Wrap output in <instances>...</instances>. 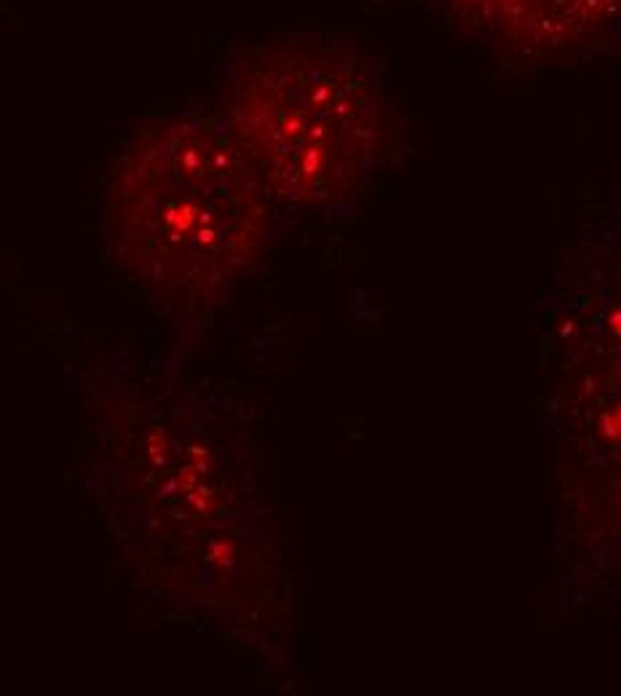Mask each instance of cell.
<instances>
[{"label": "cell", "mask_w": 621, "mask_h": 696, "mask_svg": "<svg viewBox=\"0 0 621 696\" xmlns=\"http://www.w3.org/2000/svg\"><path fill=\"white\" fill-rule=\"evenodd\" d=\"M107 236L142 281L196 292L231 279L265 241V185L228 131L177 113L118 158L107 190Z\"/></svg>", "instance_id": "7a4b0ae2"}, {"label": "cell", "mask_w": 621, "mask_h": 696, "mask_svg": "<svg viewBox=\"0 0 621 696\" xmlns=\"http://www.w3.org/2000/svg\"><path fill=\"white\" fill-rule=\"evenodd\" d=\"M466 43L523 62L590 54L621 24V0H429Z\"/></svg>", "instance_id": "3957f363"}, {"label": "cell", "mask_w": 621, "mask_h": 696, "mask_svg": "<svg viewBox=\"0 0 621 696\" xmlns=\"http://www.w3.org/2000/svg\"><path fill=\"white\" fill-rule=\"evenodd\" d=\"M220 94L222 129L265 190L303 206L357 198L394 153L383 64L346 35L287 29L239 46Z\"/></svg>", "instance_id": "6da1fadb"}]
</instances>
